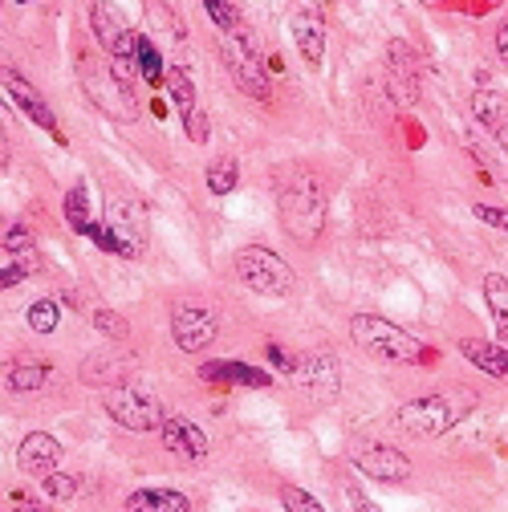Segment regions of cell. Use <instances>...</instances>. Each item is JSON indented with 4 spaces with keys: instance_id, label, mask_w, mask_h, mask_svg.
Listing matches in <instances>:
<instances>
[{
    "instance_id": "1",
    "label": "cell",
    "mask_w": 508,
    "mask_h": 512,
    "mask_svg": "<svg viewBox=\"0 0 508 512\" xmlns=\"http://www.w3.org/2000/svg\"><path fill=\"white\" fill-rule=\"evenodd\" d=\"M350 338L366 350V354H378L387 362H403V366H427L435 362V350L427 342H419L415 334L399 330L395 322H387V317L378 313H358L350 322Z\"/></svg>"
},
{
    "instance_id": "2",
    "label": "cell",
    "mask_w": 508,
    "mask_h": 512,
    "mask_svg": "<svg viewBox=\"0 0 508 512\" xmlns=\"http://www.w3.org/2000/svg\"><path fill=\"white\" fill-rule=\"evenodd\" d=\"M277 212H281V228H285L297 244H313L317 236L326 232V216H330L326 187L317 183L313 175L293 179V183L281 191Z\"/></svg>"
},
{
    "instance_id": "3",
    "label": "cell",
    "mask_w": 508,
    "mask_h": 512,
    "mask_svg": "<svg viewBox=\"0 0 508 512\" xmlns=\"http://www.w3.org/2000/svg\"><path fill=\"white\" fill-rule=\"evenodd\" d=\"M236 277L261 297H289L297 289V273L265 244H248L236 252Z\"/></svg>"
},
{
    "instance_id": "4",
    "label": "cell",
    "mask_w": 508,
    "mask_h": 512,
    "mask_svg": "<svg viewBox=\"0 0 508 512\" xmlns=\"http://www.w3.org/2000/svg\"><path fill=\"white\" fill-rule=\"evenodd\" d=\"M78 74H82V90L90 94V102H94L98 110H106V114L118 118V122H135V118H139V106H135L131 94H126V82H122V74H118L114 61L82 57Z\"/></svg>"
},
{
    "instance_id": "5",
    "label": "cell",
    "mask_w": 508,
    "mask_h": 512,
    "mask_svg": "<svg viewBox=\"0 0 508 512\" xmlns=\"http://www.w3.org/2000/svg\"><path fill=\"white\" fill-rule=\"evenodd\" d=\"M102 407H106V415H110L118 427L139 431V435L159 431L163 419H167L163 403H159L151 391H143V387H126V382H122V387H106Z\"/></svg>"
},
{
    "instance_id": "6",
    "label": "cell",
    "mask_w": 508,
    "mask_h": 512,
    "mask_svg": "<svg viewBox=\"0 0 508 512\" xmlns=\"http://www.w3.org/2000/svg\"><path fill=\"white\" fill-rule=\"evenodd\" d=\"M220 61H224L228 78L248 98H269V78H265L261 61H257V53H252V45H248L244 33H220Z\"/></svg>"
},
{
    "instance_id": "7",
    "label": "cell",
    "mask_w": 508,
    "mask_h": 512,
    "mask_svg": "<svg viewBox=\"0 0 508 512\" xmlns=\"http://www.w3.org/2000/svg\"><path fill=\"white\" fill-rule=\"evenodd\" d=\"M399 427L419 435V439H435L443 431L456 427V407L439 395H427V399H411L399 407Z\"/></svg>"
},
{
    "instance_id": "8",
    "label": "cell",
    "mask_w": 508,
    "mask_h": 512,
    "mask_svg": "<svg viewBox=\"0 0 508 512\" xmlns=\"http://www.w3.org/2000/svg\"><path fill=\"white\" fill-rule=\"evenodd\" d=\"M171 334H175V346L183 354H204L216 342V334H220L216 313L212 309H200V305H175Z\"/></svg>"
},
{
    "instance_id": "9",
    "label": "cell",
    "mask_w": 508,
    "mask_h": 512,
    "mask_svg": "<svg viewBox=\"0 0 508 512\" xmlns=\"http://www.w3.org/2000/svg\"><path fill=\"white\" fill-rule=\"evenodd\" d=\"M90 29H94V37L102 41V49L110 53V57H122V61H135V29L126 25V17L110 5V0H94L90 5Z\"/></svg>"
},
{
    "instance_id": "10",
    "label": "cell",
    "mask_w": 508,
    "mask_h": 512,
    "mask_svg": "<svg viewBox=\"0 0 508 512\" xmlns=\"http://www.w3.org/2000/svg\"><path fill=\"white\" fill-rule=\"evenodd\" d=\"M106 224L118 240V256L122 261H135V256L147 248V212L131 200H114L106 208Z\"/></svg>"
},
{
    "instance_id": "11",
    "label": "cell",
    "mask_w": 508,
    "mask_h": 512,
    "mask_svg": "<svg viewBox=\"0 0 508 512\" xmlns=\"http://www.w3.org/2000/svg\"><path fill=\"white\" fill-rule=\"evenodd\" d=\"M354 468H358L366 480H378V484H403V480L411 476V460L399 452V447H387V443H366V447H358Z\"/></svg>"
},
{
    "instance_id": "12",
    "label": "cell",
    "mask_w": 508,
    "mask_h": 512,
    "mask_svg": "<svg viewBox=\"0 0 508 512\" xmlns=\"http://www.w3.org/2000/svg\"><path fill=\"white\" fill-rule=\"evenodd\" d=\"M387 86L395 106H415L419 102V61L407 41L387 45Z\"/></svg>"
},
{
    "instance_id": "13",
    "label": "cell",
    "mask_w": 508,
    "mask_h": 512,
    "mask_svg": "<svg viewBox=\"0 0 508 512\" xmlns=\"http://www.w3.org/2000/svg\"><path fill=\"white\" fill-rule=\"evenodd\" d=\"M293 382H297L305 395H317V399L338 395V387H342L338 358H330V354H322V350L301 354V358H297V370H293Z\"/></svg>"
},
{
    "instance_id": "14",
    "label": "cell",
    "mask_w": 508,
    "mask_h": 512,
    "mask_svg": "<svg viewBox=\"0 0 508 512\" xmlns=\"http://www.w3.org/2000/svg\"><path fill=\"white\" fill-rule=\"evenodd\" d=\"M159 435H163V447H167L171 456H179V460H204L208 456L204 427L192 423L187 415H167L163 427H159Z\"/></svg>"
},
{
    "instance_id": "15",
    "label": "cell",
    "mask_w": 508,
    "mask_h": 512,
    "mask_svg": "<svg viewBox=\"0 0 508 512\" xmlns=\"http://www.w3.org/2000/svg\"><path fill=\"white\" fill-rule=\"evenodd\" d=\"M17 464H21L25 476L45 480V476H53L57 464H61V443H57L53 435H45V431H33V435H25L21 447H17Z\"/></svg>"
},
{
    "instance_id": "16",
    "label": "cell",
    "mask_w": 508,
    "mask_h": 512,
    "mask_svg": "<svg viewBox=\"0 0 508 512\" xmlns=\"http://www.w3.org/2000/svg\"><path fill=\"white\" fill-rule=\"evenodd\" d=\"M326 41H330V33H326V17L317 13V9H301V13L293 17V45L301 49V57L309 61L313 70L322 66Z\"/></svg>"
},
{
    "instance_id": "17",
    "label": "cell",
    "mask_w": 508,
    "mask_h": 512,
    "mask_svg": "<svg viewBox=\"0 0 508 512\" xmlns=\"http://www.w3.org/2000/svg\"><path fill=\"white\" fill-rule=\"evenodd\" d=\"M5 98H9L13 106H21L37 126H45V131H53V135H57V114L49 110V102H45V98H41V94H37V90L17 74V70H9V74H5Z\"/></svg>"
},
{
    "instance_id": "18",
    "label": "cell",
    "mask_w": 508,
    "mask_h": 512,
    "mask_svg": "<svg viewBox=\"0 0 508 512\" xmlns=\"http://www.w3.org/2000/svg\"><path fill=\"white\" fill-rule=\"evenodd\" d=\"M200 378L208 382H224V387H269V374L248 366V362H204Z\"/></svg>"
},
{
    "instance_id": "19",
    "label": "cell",
    "mask_w": 508,
    "mask_h": 512,
    "mask_svg": "<svg viewBox=\"0 0 508 512\" xmlns=\"http://www.w3.org/2000/svg\"><path fill=\"white\" fill-rule=\"evenodd\" d=\"M126 512H192V500L171 488H139L126 496Z\"/></svg>"
},
{
    "instance_id": "20",
    "label": "cell",
    "mask_w": 508,
    "mask_h": 512,
    "mask_svg": "<svg viewBox=\"0 0 508 512\" xmlns=\"http://www.w3.org/2000/svg\"><path fill=\"white\" fill-rule=\"evenodd\" d=\"M460 354H464L476 370H484V374H492V378H508V354H504V346L484 342V338H460Z\"/></svg>"
},
{
    "instance_id": "21",
    "label": "cell",
    "mask_w": 508,
    "mask_h": 512,
    "mask_svg": "<svg viewBox=\"0 0 508 512\" xmlns=\"http://www.w3.org/2000/svg\"><path fill=\"white\" fill-rule=\"evenodd\" d=\"M472 110H476L480 126H488V131H500V126H508V98L496 86H488V82H480V90L472 94Z\"/></svg>"
},
{
    "instance_id": "22",
    "label": "cell",
    "mask_w": 508,
    "mask_h": 512,
    "mask_svg": "<svg viewBox=\"0 0 508 512\" xmlns=\"http://www.w3.org/2000/svg\"><path fill=\"white\" fill-rule=\"evenodd\" d=\"M37 248L29 244V248H5V265H0V285L5 289H13V285H21L29 273H37Z\"/></svg>"
},
{
    "instance_id": "23",
    "label": "cell",
    "mask_w": 508,
    "mask_h": 512,
    "mask_svg": "<svg viewBox=\"0 0 508 512\" xmlns=\"http://www.w3.org/2000/svg\"><path fill=\"white\" fill-rule=\"evenodd\" d=\"M163 86H167V98L175 102V110H179L183 118L196 110V82L187 78V70L171 66V70H167V78H163Z\"/></svg>"
},
{
    "instance_id": "24",
    "label": "cell",
    "mask_w": 508,
    "mask_h": 512,
    "mask_svg": "<svg viewBox=\"0 0 508 512\" xmlns=\"http://www.w3.org/2000/svg\"><path fill=\"white\" fill-rule=\"evenodd\" d=\"M5 382H9V391L17 395H29V391H41L45 382H49V366H33V362H17L5 370Z\"/></svg>"
},
{
    "instance_id": "25",
    "label": "cell",
    "mask_w": 508,
    "mask_h": 512,
    "mask_svg": "<svg viewBox=\"0 0 508 512\" xmlns=\"http://www.w3.org/2000/svg\"><path fill=\"white\" fill-rule=\"evenodd\" d=\"M484 301H488V309H492L496 330L508 338V281L496 277V273H488V277H484Z\"/></svg>"
},
{
    "instance_id": "26",
    "label": "cell",
    "mask_w": 508,
    "mask_h": 512,
    "mask_svg": "<svg viewBox=\"0 0 508 512\" xmlns=\"http://www.w3.org/2000/svg\"><path fill=\"white\" fill-rule=\"evenodd\" d=\"M135 66H139V78L147 82V86H159L163 78H167V70H163V57H159V49L139 33L135 37Z\"/></svg>"
},
{
    "instance_id": "27",
    "label": "cell",
    "mask_w": 508,
    "mask_h": 512,
    "mask_svg": "<svg viewBox=\"0 0 508 512\" xmlns=\"http://www.w3.org/2000/svg\"><path fill=\"white\" fill-rule=\"evenodd\" d=\"M208 191L212 196H228V191H236V183H240V163L232 159V155H220L212 167H208Z\"/></svg>"
},
{
    "instance_id": "28",
    "label": "cell",
    "mask_w": 508,
    "mask_h": 512,
    "mask_svg": "<svg viewBox=\"0 0 508 512\" xmlns=\"http://www.w3.org/2000/svg\"><path fill=\"white\" fill-rule=\"evenodd\" d=\"M66 224L74 228V232H90L94 228V220H90V200H86V183H78L70 196H66Z\"/></svg>"
},
{
    "instance_id": "29",
    "label": "cell",
    "mask_w": 508,
    "mask_h": 512,
    "mask_svg": "<svg viewBox=\"0 0 508 512\" xmlns=\"http://www.w3.org/2000/svg\"><path fill=\"white\" fill-rule=\"evenodd\" d=\"M29 330L33 334H53L57 330V301L41 297V301L29 305Z\"/></svg>"
},
{
    "instance_id": "30",
    "label": "cell",
    "mask_w": 508,
    "mask_h": 512,
    "mask_svg": "<svg viewBox=\"0 0 508 512\" xmlns=\"http://www.w3.org/2000/svg\"><path fill=\"white\" fill-rule=\"evenodd\" d=\"M204 9H208L212 25H216L220 33H240V13H236L232 0H204Z\"/></svg>"
},
{
    "instance_id": "31",
    "label": "cell",
    "mask_w": 508,
    "mask_h": 512,
    "mask_svg": "<svg viewBox=\"0 0 508 512\" xmlns=\"http://www.w3.org/2000/svg\"><path fill=\"white\" fill-rule=\"evenodd\" d=\"M472 151H476L484 163H492L500 175H508V126L492 131V151H484V147H476V143H472Z\"/></svg>"
},
{
    "instance_id": "32",
    "label": "cell",
    "mask_w": 508,
    "mask_h": 512,
    "mask_svg": "<svg viewBox=\"0 0 508 512\" xmlns=\"http://www.w3.org/2000/svg\"><path fill=\"white\" fill-rule=\"evenodd\" d=\"M281 504H285V512H326L322 504H317L305 488H297V484H285L281 488Z\"/></svg>"
},
{
    "instance_id": "33",
    "label": "cell",
    "mask_w": 508,
    "mask_h": 512,
    "mask_svg": "<svg viewBox=\"0 0 508 512\" xmlns=\"http://www.w3.org/2000/svg\"><path fill=\"white\" fill-rule=\"evenodd\" d=\"M41 492H45L49 500H74V496H78V480H74V476L53 472V476H45V480H41Z\"/></svg>"
},
{
    "instance_id": "34",
    "label": "cell",
    "mask_w": 508,
    "mask_h": 512,
    "mask_svg": "<svg viewBox=\"0 0 508 512\" xmlns=\"http://www.w3.org/2000/svg\"><path fill=\"white\" fill-rule=\"evenodd\" d=\"M94 330L106 334V338H126L131 334V326H126L114 309H94Z\"/></svg>"
},
{
    "instance_id": "35",
    "label": "cell",
    "mask_w": 508,
    "mask_h": 512,
    "mask_svg": "<svg viewBox=\"0 0 508 512\" xmlns=\"http://www.w3.org/2000/svg\"><path fill=\"white\" fill-rule=\"evenodd\" d=\"M183 126H187V139H192V143H208V135H212V122H208V114L200 106L183 118Z\"/></svg>"
},
{
    "instance_id": "36",
    "label": "cell",
    "mask_w": 508,
    "mask_h": 512,
    "mask_svg": "<svg viewBox=\"0 0 508 512\" xmlns=\"http://www.w3.org/2000/svg\"><path fill=\"white\" fill-rule=\"evenodd\" d=\"M33 244V232L25 228V224H9V232H5V248H29Z\"/></svg>"
},
{
    "instance_id": "37",
    "label": "cell",
    "mask_w": 508,
    "mask_h": 512,
    "mask_svg": "<svg viewBox=\"0 0 508 512\" xmlns=\"http://www.w3.org/2000/svg\"><path fill=\"white\" fill-rule=\"evenodd\" d=\"M476 216L488 220V224H496V228H508V212H500V208H484V204H480Z\"/></svg>"
},
{
    "instance_id": "38",
    "label": "cell",
    "mask_w": 508,
    "mask_h": 512,
    "mask_svg": "<svg viewBox=\"0 0 508 512\" xmlns=\"http://www.w3.org/2000/svg\"><path fill=\"white\" fill-rule=\"evenodd\" d=\"M496 53H500V57L508 61V21H504V25L496 29Z\"/></svg>"
},
{
    "instance_id": "39",
    "label": "cell",
    "mask_w": 508,
    "mask_h": 512,
    "mask_svg": "<svg viewBox=\"0 0 508 512\" xmlns=\"http://www.w3.org/2000/svg\"><path fill=\"white\" fill-rule=\"evenodd\" d=\"M17 5H33V0H17Z\"/></svg>"
},
{
    "instance_id": "40",
    "label": "cell",
    "mask_w": 508,
    "mask_h": 512,
    "mask_svg": "<svg viewBox=\"0 0 508 512\" xmlns=\"http://www.w3.org/2000/svg\"><path fill=\"white\" fill-rule=\"evenodd\" d=\"M427 5H431V0H427Z\"/></svg>"
}]
</instances>
